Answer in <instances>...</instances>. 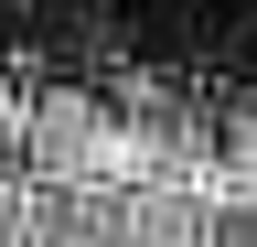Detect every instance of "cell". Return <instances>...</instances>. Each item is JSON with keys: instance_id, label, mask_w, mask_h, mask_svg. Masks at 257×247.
<instances>
[{"instance_id": "6da1fadb", "label": "cell", "mask_w": 257, "mask_h": 247, "mask_svg": "<svg viewBox=\"0 0 257 247\" xmlns=\"http://www.w3.org/2000/svg\"><path fill=\"white\" fill-rule=\"evenodd\" d=\"M0 226L11 247H257V118H204L150 86L22 97Z\"/></svg>"}]
</instances>
